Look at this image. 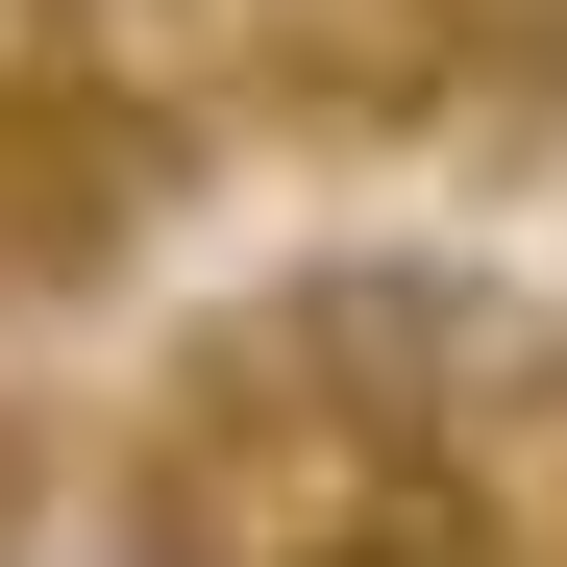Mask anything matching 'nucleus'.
Wrapping results in <instances>:
<instances>
[{"instance_id":"nucleus-1","label":"nucleus","mask_w":567,"mask_h":567,"mask_svg":"<svg viewBox=\"0 0 567 567\" xmlns=\"http://www.w3.org/2000/svg\"><path fill=\"white\" fill-rule=\"evenodd\" d=\"M444 518H468V468H444L395 395H346L271 297L173 370L148 444H124V543H148V567H395V543H444Z\"/></svg>"},{"instance_id":"nucleus-2","label":"nucleus","mask_w":567,"mask_h":567,"mask_svg":"<svg viewBox=\"0 0 567 567\" xmlns=\"http://www.w3.org/2000/svg\"><path fill=\"white\" fill-rule=\"evenodd\" d=\"M173 198H198V100L173 74H124V50L0 74V297H124Z\"/></svg>"},{"instance_id":"nucleus-3","label":"nucleus","mask_w":567,"mask_h":567,"mask_svg":"<svg viewBox=\"0 0 567 567\" xmlns=\"http://www.w3.org/2000/svg\"><path fill=\"white\" fill-rule=\"evenodd\" d=\"M50 50H124L173 100H223V74H297V0H50Z\"/></svg>"},{"instance_id":"nucleus-4","label":"nucleus","mask_w":567,"mask_h":567,"mask_svg":"<svg viewBox=\"0 0 567 567\" xmlns=\"http://www.w3.org/2000/svg\"><path fill=\"white\" fill-rule=\"evenodd\" d=\"M468 25H518V0H468Z\"/></svg>"}]
</instances>
